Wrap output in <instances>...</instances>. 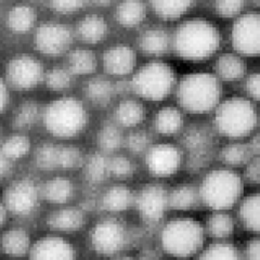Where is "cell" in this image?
<instances>
[{
	"label": "cell",
	"instance_id": "6da1fadb",
	"mask_svg": "<svg viewBox=\"0 0 260 260\" xmlns=\"http://www.w3.org/2000/svg\"><path fill=\"white\" fill-rule=\"evenodd\" d=\"M220 45V34L213 23L204 19L184 21L174 36L175 50L182 59L202 61L213 55Z\"/></svg>",
	"mask_w": 260,
	"mask_h": 260
},
{
	"label": "cell",
	"instance_id": "7a4b0ae2",
	"mask_svg": "<svg viewBox=\"0 0 260 260\" xmlns=\"http://www.w3.org/2000/svg\"><path fill=\"white\" fill-rule=\"evenodd\" d=\"M178 101L189 112L205 113L216 108L221 96L219 78L210 73L185 75L178 86Z\"/></svg>",
	"mask_w": 260,
	"mask_h": 260
},
{
	"label": "cell",
	"instance_id": "3957f363",
	"mask_svg": "<svg viewBox=\"0 0 260 260\" xmlns=\"http://www.w3.org/2000/svg\"><path fill=\"white\" fill-rule=\"evenodd\" d=\"M88 120L84 104L72 96H64L49 103L44 113L47 130L55 137L71 138L83 130Z\"/></svg>",
	"mask_w": 260,
	"mask_h": 260
},
{
	"label": "cell",
	"instance_id": "277c9868",
	"mask_svg": "<svg viewBox=\"0 0 260 260\" xmlns=\"http://www.w3.org/2000/svg\"><path fill=\"white\" fill-rule=\"evenodd\" d=\"M160 242L168 255L182 259L189 258L201 250L204 243V229L193 219H175L164 226Z\"/></svg>",
	"mask_w": 260,
	"mask_h": 260
},
{
	"label": "cell",
	"instance_id": "5b68a950",
	"mask_svg": "<svg viewBox=\"0 0 260 260\" xmlns=\"http://www.w3.org/2000/svg\"><path fill=\"white\" fill-rule=\"evenodd\" d=\"M257 111L249 100L233 96L218 105L215 126L219 134L229 138L249 135L257 126Z\"/></svg>",
	"mask_w": 260,
	"mask_h": 260
},
{
	"label": "cell",
	"instance_id": "8992f818",
	"mask_svg": "<svg viewBox=\"0 0 260 260\" xmlns=\"http://www.w3.org/2000/svg\"><path fill=\"white\" fill-rule=\"evenodd\" d=\"M241 177L229 169H216L207 174L199 190L204 204L217 211L231 208L241 198Z\"/></svg>",
	"mask_w": 260,
	"mask_h": 260
},
{
	"label": "cell",
	"instance_id": "52a82bcc",
	"mask_svg": "<svg viewBox=\"0 0 260 260\" xmlns=\"http://www.w3.org/2000/svg\"><path fill=\"white\" fill-rule=\"evenodd\" d=\"M175 83V73L168 64L152 61L136 73L130 87L143 99L160 101L172 92Z\"/></svg>",
	"mask_w": 260,
	"mask_h": 260
},
{
	"label": "cell",
	"instance_id": "ba28073f",
	"mask_svg": "<svg viewBox=\"0 0 260 260\" xmlns=\"http://www.w3.org/2000/svg\"><path fill=\"white\" fill-rule=\"evenodd\" d=\"M90 243L96 253L107 256L115 255L123 250L127 244L126 226L116 219H105L93 226Z\"/></svg>",
	"mask_w": 260,
	"mask_h": 260
},
{
	"label": "cell",
	"instance_id": "9c48e42d",
	"mask_svg": "<svg viewBox=\"0 0 260 260\" xmlns=\"http://www.w3.org/2000/svg\"><path fill=\"white\" fill-rule=\"evenodd\" d=\"M233 48L240 54L257 56L260 50V16L256 12L241 15L231 31Z\"/></svg>",
	"mask_w": 260,
	"mask_h": 260
},
{
	"label": "cell",
	"instance_id": "30bf717a",
	"mask_svg": "<svg viewBox=\"0 0 260 260\" xmlns=\"http://www.w3.org/2000/svg\"><path fill=\"white\" fill-rule=\"evenodd\" d=\"M39 199V191L30 179H19L8 186L4 205L9 213L16 216H28L35 210Z\"/></svg>",
	"mask_w": 260,
	"mask_h": 260
},
{
	"label": "cell",
	"instance_id": "8fae6325",
	"mask_svg": "<svg viewBox=\"0 0 260 260\" xmlns=\"http://www.w3.org/2000/svg\"><path fill=\"white\" fill-rule=\"evenodd\" d=\"M7 80L14 89L29 90L43 79L44 71L40 62L30 55L13 58L7 67Z\"/></svg>",
	"mask_w": 260,
	"mask_h": 260
},
{
	"label": "cell",
	"instance_id": "7c38bea8",
	"mask_svg": "<svg viewBox=\"0 0 260 260\" xmlns=\"http://www.w3.org/2000/svg\"><path fill=\"white\" fill-rule=\"evenodd\" d=\"M73 40L71 29L64 24L48 22L38 27L34 43L38 51L46 55L56 56L70 48Z\"/></svg>",
	"mask_w": 260,
	"mask_h": 260
},
{
	"label": "cell",
	"instance_id": "4fadbf2b",
	"mask_svg": "<svg viewBox=\"0 0 260 260\" xmlns=\"http://www.w3.org/2000/svg\"><path fill=\"white\" fill-rule=\"evenodd\" d=\"M182 154L173 144H157L149 149L145 162L149 172L156 177H169L177 173L181 165Z\"/></svg>",
	"mask_w": 260,
	"mask_h": 260
},
{
	"label": "cell",
	"instance_id": "5bb4252c",
	"mask_svg": "<svg viewBox=\"0 0 260 260\" xmlns=\"http://www.w3.org/2000/svg\"><path fill=\"white\" fill-rule=\"evenodd\" d=\"M136 204L140 216L149 223L158 222L168 207V193L158 184H149L139 192Z\"/></svg>",
	"mask_w": 260,
	"mask_h": 260
},
{
	"label": "cell",
	"instance_id": "9a60e30c",
	"mask_svg": "<svg viewBox=\"0 0 260 260\" xmlns=\"http://www.w3.org/2000/svg\"><path fill=\"white\" fill-rule=\"evenodd\" d=\"M29 260H76L72 244L58 235H47L31 244Z\"/></svg>",
	"mask_w": 260,
	"mask_h": 260
},
{
	"label": "cell",
	"instance_id": "2e32d148",
	"mask_svg": "<svg viewBox=\"0 0 260 260\" xmlns=\"http://www.w3.org/2000/svg\"><path fill=\"white\" fill-rule=\"evenodd\" d=\"M137 56L133 48L126 45L111 47L103 55V67L109 74L127 75L136 67Z\"/></svg>",
	"mask_w": 260,
	"mask_h": 260
},
{
	"label": "cell",
	"instance_id": "e0dca14e",
	"mask_svg": "<svg viewBox=\"0 0 260 260\" xmlns=\"http://www.w3.org/2000/svg\"><path fill=\"white\" fill-rule=\"evenodd\" d=\"M31 244L28 232L22 228H11L0 237V250L12 260L28 256Z\"/></svg>",
	"mask_w": 260,
	"mask_h": 260
},
{
	"label": "cell",
	"instance_id": "ac0fdd59",
	"mask_svg": "<svg viewBox=\"0 0 260 260\" xmlns=\"http://www.w3.org/2000/svg\"><path fill=\"white\" fill-rule=\"evenodd\" d=\"M47 223L50 229L56 232H76L85 224V215L78 208L64 207L49 215Z\"/></svg>",
	"mask_w": 260,
	"mask_h": 260
},
{
	"label": "cell",
	"instance_id": "d6986e66",
	"mask_svg": "<svg viewBox=\"0 0 260 260\" xmlns=\"http://www.w3.org/2000/svg\"><path fill=\"white\" fill-rule=\"evenodd\" d=\"M211 137L206 129L195 127L190 129L184 137L185 146L192 152L193 162L202 166L207 160L208 150L210 148Z\"/></svg>",
	"mask_w": 260,
	"mask_h": 260
},
{
	"label": "cell",
	"instance_id": "ffe728a7",
	"mask_svg": "<svg viewBox=\"0 0 260 260\" xmlns=\"http://www.w3.org/2000/svg\"><path fill=\"white\" fill-rule=\"evenodd\" d=\"M79 38L88 44H96L108 34V24L100 15L89 14L84 16L77 24Z\"/></svg>",
	"mask_w": 260,
	"mask_h": 260
},
{
	"label": "cell",
	"instance_id": "44dd1931",
	"mask_svg": "<svg viewBox=\"0 0 260 260\" xmlns=\"http://www.w3.org/2000/svg\"><path fill=\"white\" fill-rule=\"evenodd\" d=\"M74 195V185L67 178L55 177L48 180L43 188V197L49 203L62 205Z\"/></svg>",
	"mask_w": 260,
	"mask_h": 260
},
{
	"label": "cell",
	"instance_id": "7402d4cb",
	"mask_svg": "<svg viewBox=\"0 0 260 260\" xmlns=\"http://www.w3.org/2000/svg\"><path fill=\"white\" fill-rule=\"evenodd\" d=\"M218 77L225 81H234L242 78L246 72V64L239 55L225 53L219 56L216 65Z\"/></svg>",
	"mask_w": 260,
	"mask_h": 260
},
{
	"label": "cell",
	"instance_id": "603a6c76",
	"mask_svg": "<svg viewBox=\"0 0 260 260\" xmlns=\"http://www.w3.org/2000/svg\"><path fill=\"white\" fill-rule=\"evenodd\" d=\"M170 38L168 32L160 28H151L145 30L139 39L141 50L150 55H161L169 48Z\"/></svg>",
	"mask_w": 260,
	"mask_h": 260
},
{
	"label": "cell",
	"instance_id": "cb8c5ba5",
	"mask_svg": "<svg viewBox=\"0 0 260 260\" xmlns=\"http://www.w3.org/2000/svg\"><path fill=\"white\" fill-rule=\"evenodd\" d=\"M200 201L199 190L190 184H181L168 193V207L176 210H189Z\"/></svg>",
	"mask_w": 260,
	"mask_h": 260
},
{
	"label": "cell",
	"instance_id": "d4e9b609",
	"mask_svg": "<svg viewBox=\"0 0 260 260\" xmlns=\"http://www.w3.org/2000/svg\"><path fill=\"white\" fill-rule=\"evenodd\" d=\"M134 202V195L127 186L115 185L110 188L102 199L103 207L113 213H119L130 207Z\"/></svg>",
	"mask_w": 260,
	"mask_h": 260
},
{
	"label": "cell",
	"instance_id": "484cf974",
	"mask_svg": "<svg viewBox=\"0 0 260 260\" xmlns=\"http://www.w3.org/2000/svg\"><path fill=\"white\" fill-rule=\"evenodd\" d=\"M182 124V114L174 107H166L159 110L154 120L157 133L166 136L177 134L181 129Z\"/></svg>",
	"mask_w": 260,
	"mask_h": 260
},
{
	"label": "cell",
	"instance_id": "4316f807",
	"mask_svg": "<svg viewBox=\"0 0 260 260\" xmlns=\"http://www.w3.org/2000/svg\"><path fill=\"white\" fill-rule=\"evenodd\" d=\"M116 119L125 127H135L144 119L145 110L143 105L135 100L121 101L116 109Z\"/></svg>",
	"mask_w": 260,
	"mask_h": 260
},
{
	"label": "cell",
	"instance_id": "83f0119b",
	"mask_svg": "<svg viewBox=\"0 0 260 260\" xmlns=\"http://www.w3.org/2000/svg\"><path fill=\"white\" fill-rule=\"evenodd\" d=\"M146 9L141 2H124L119 4L116 10V19L125 27H134L145 18Z\"/></svg>",
	"mask_w": 260,
	"mask_h": 260
},
{
	"label": "cell",
	"instance_id": "f1b7e54d",
	"mask_svg": "<svg viewBox=\"0 0 260 260\" xmlns=\"http://www.w3.org/2000/svg\"><path fill=\"white\" fill-rule=\"evenodd\" d=\"M96 68V58L92 51L87 49H77L69 55V72L71 74H91Z\"/></svg>",
	"mask_w": 260,
	"mask_h": 260
},
{
	"label": "cell",
	"instance_id": "f546056e",
	"mask_svg": "<svg viewBox=\"0 0 260 260\" xmlns=\"http://www.w3.org/2000/svg\"><path fill=\"white\" fill-rule=\"evenodd\" d=\"M36 20V13L29 6H16L12 8V10L8 15V24L9 27L15 32H26Z\"/></svg>",
	"mask_w": 260,
	"mask_h": 260
},
{
	"label": "cell",
	"instance_id": "4dcf8cb0",
	"mask_svg": "<svg viewBox=\"0 0 260 260\" xmlns=\"http://www.w3.org/2000/svg\"><path fill=\"white\" fill-rule=\"evenodd\" d=\"M114 86L111 81L102 77H95L88 81L86 86V95L96 105H107L114 94Z\"/></svg>",
	"mask_w": 260,
	"mask_h": 260
},
{
	"label": "cell",
	"instance_id": "1f68e13d",
	"mask_svg": "<svg viewBox=\"0 0 260 260\" xmlns=\"http://www.w3.org/2000/svg\"><path fill=\"white\" fill-rule=\"evenodd\" d=\"M259 194H250L243 201L240 208V216L243 224L251 232L259 231Z\"/></svg>",
	"mask_w": 260,
	"mask_h": 260
},
{
	"label": "cell",
	"instance_id": "d6a6232c",
	"mask_svg": "<svg viewBox=\"0 0 260 260\" xmlns=\"http://www.w3.org/2000/svg\"><path fill=\"white\" fill-rule=\"evenodd\" d=\"M253 156L254 154L251 153L248 144L243 143L229 144L220 152V159L230 166L247 165Z\"/></svg>",
	"mask_w": 260,
	"mask_h": 260
},
{
	"label": "cell",
	"instance_id": "836d02e7",
	"mask_svg": "<svg viewBox=\"0 0 260 260\" xmlns=\"http://www.w3.org/2000/svg\"><path fill=\"white\" fill-rule=\"evenodd\" d=\"M234 229L233 219L223 211H217L213 214L207 221L208 233L216 239H225L230 237Z\"/></svg>",
	"mask_w": 260,
	"mask_h": 260
},
{
	"label": "cell",
	"instance_id": "e575fe53",
	"mask_svg": "<svg viewBox=\"0 0 260 260\" xmlns=\"http://www.w3.org/2000/svg\"><path fill=\"white\" fill-rule=\"evenodd\" d=\"M192 2H152L151 7L159 18L176 20L182 16L192 7Z\"/></svg>",
	"mask_w": 260,
	"mask_h": 260
},
{
	"label": "cell",
	"instance_id": "d590c367",
	"mask_svg": "<svg viewBox=\"0 0 260 260\" xmlns=\"http://www.w3.org/2000/svg\"><path fill=\"white\" fill-rule=\"evenodd\" d=\"M85 174L90 182L99 183L107 178L109 174V159L101 154H93L89 156L85 164Z\"/></svg>",
	"mask_w": 260,
	"mask_h": 260
},
{
	"label": "cell",
	"instance_id": "8d00e7d4",
	"mask_svg": "<svg viewBox=\"0 0 260 260\" xmlns=\"http://www.w3.org/2000/svg\"><path fill=\"white\" fill-rule=\"evenodd\" d=\"M30 149V141L27 137L16 135L12 136L4 142L2 146V152L5 156L14 160L25 156Z\"/></svg>",
	"mask_w": 260,
	"mask_h": 260
},
{
	"label": "cell",
	"instance_id": "74e56055",
	"mask_svg": "<svg viewBox=\"0 0 260 260\" xmlns=\"http://www.w3.org/2000/svg\"><path fill=\"white\" fill-rule=\"evenodd\" d=\"M39 116L38 104L32 101L22 103L16 110L13 125L18 129H28L34 126Z\"/></svg>",
	"mask_w": 260,
	"mask_h": 260
},
{
	"label": "cell",
	"instance_id": "f35d334b",
	"mask_svg": "<svg viewBox=\"0 0 260 260\" xmlns=\"http://www.w3.org/2000/svg\"><path fill=\"white\" fill-rule=\"evenodd\" d=\"M199 260H240V255L231 244L215 243L203 251Z\"/></svg>",
	"mask_w": 260,
	"mask_h": 260
},
{
	"label": "cell",
	"instance_id": "ab89813d",
	"mask_svg": "<svg viewBox=\"0 0 260 260\" xmlns=\"http://www.w3.org/2000/svg\"><path fill=\"white\" fill-rule=\"evenodd\" d=\"M123 142V136H121L119 129L114 125H105L101 128L98 135V143L99 146L107 152H112L117 150Z\"/></svg>",
	"mask_w": 260,
	"mask_h": 260
},
{
	"label": "cell",
	"instance_id": "60d3db41",
	"mask_svg": "<svg viewBox=\"0 0 260 260\" xmlns=\"http://www.w3.org/2000/svg\"><path fill=\"white\" fill-rule=\"evenodd\" d=\"M59 146L53 144H44L36 152V164L39 168L51 170L58 168Z\"/></svg>",
	"mask_w": 260,
	"mask_h": 260
},
{
	"label": "cell",
	"instance_id": "b9f144b4",
	"mask_svg": "<svg viewBox=\"0 0 260 260\" xmlns=\"http://www.w3.org/2000/svg\"><path fill=\"white\" fill-rule=\"evenodd\" d=\"M83 154L75 146H59L58 168H76L83 164Z\"/></svg>",
	"mask_w": 260,
	"mask_h": 260
},
{
	"label": "cell",
	"instance_id": "7bdbcfd3",
	"mask_svg": "<svg viewBox=\"0 0 260 260\" xmlns=\"http://www.w3.org/2000/svg\"><path fill=\"white\" fill-rule=\"evenodd\" d=\"M45 80L47 86L50 88L51 90L62 91L71 85L72 76L68 70L54 68L47 73L45 76Z\"/></svg>",
	"mask_w": 260,
	"mask_h": 260
},
{
	"label": "cell",
	"instance_id": "ee69618b",
	"mask_svg": "<svg viewBox=\"0 0 260 260\" xmlns=\"http://www.w3.org/2000/svg\"><path fill=\"white\" fill-rule=\"evenodd\" d=\"M134 164L126 156H115L109 159V174L115 178H128L134 174Z\"/></svg>",
	"mask_w": 260,
	"mask_h": 260
},
{
	"label": "cell",
	"instance_id": "f6af8a7d",
	"mask_svg": "<svg viewBox=\"0 0 260 260\" xmlns=\"http://www.w3.org/2000/svg\"><path fill=\"white\" fill-rule=\"evenodd\" d=\"M150 136L144 132H136L130 134L127 139L128 149L134 153H141L148 150L150 145Z\"/></svg>",
	"mask_w": 260,
	"mask_h": 260
},
{
	"label": "cell",
	"instance_id": "bcb514c9",
	"mask_svg": "<svg viewBox=\"0 0 260 260\" xmlns=\"http://www.w3.org/2000/svg\"><path fill=\"white\" fill-rule=\"evenodd\" d=\"M216 11L223 18H233L237 16L244 8L243 2H217Z\"/></svg>",
	"mask_w": 260,
	"mask_h": 260
},
{
	"label": "cell",
	"instance_id": "7dc6e473",
	"mask_svg": "<svg viewBox=\"0 0 260 260\" xmlns=\"http://www.w3.org/2000/svg\"><path fill=\"white\" fill-rule=\"evenodd\" d=\"M84 2H52L50 4L52 9L61 13L76 12L84 7Z\"/></svg>",
	"mask_w": 260,
	"mask_h": 260
},
{
	"label": "cell",
	"instance_id": "c3c4849f",
	"mask_svg": "<svg viewBox=\"0 0 260 260\" xmlns=\"http://www.w3.org/2000/svg\"><path fill=\"white\" fill-rule=\"evenodd\" d=\"M246 91L251 99L258 101L260 93V77L258 73L251 74L246 80Z\"/></svg>",
	"mask_w": 260,
	"mask_h": 260
},
{
	"label": "cell",
	"instance_id": "681fc988",
	"mask_svg": "<svg viewBox=\"0 0 260 260\" xmlns=\"http://www.w3.org/2000/svg\"><path fill=\"white\" fill-rule=\"evenodd\" d=\"M260 170H259V158L258 156H255L251 158L247 164L246 168V178L247 180L251 183H258L260 178Z\"/></svg>",
	"mask_w": 260,
	"mask_h": 260
},
{
	"label": "cell",
	"instance_id": "f907efd6",
	"mask_svg": "<svg viewBox=\"0 0 260 260\" xmlns=\"http://www.w3.org/2000/svg\"><path fill=\"white\" fill-rule=\"evenodd\" d=\"M12 172V160L0 152V181L5 180Z\"/></svg>",
	"mask_w": 260,
	"mask_h": 260
},
{
	"label": "cell",
	"instance_id": "816d5d0a",
	"mask_svg": "<svg viewBox=\"0 0 260 260\" xmlns=\"http://www.w3.org/2000/svg\"><path fill=\"white\" fill-rule=\"evenodd\" d=\"M246 257L247 260H260V246L258 239L251 240L248 243L246 248Z\"/></svg>",
	"mask_w": 260,
	"mask_h": 260
},
{
	"label": "cell",
	"instance_id": "f5cc1de1",
	"mask_svg": "<svg viewBox=\"0 0 260 260\" xmlns=\"http://www.w3.org/2000/svg\"><path fill=\"white\" fill-rule=\"evenodd\" d=\"M9 101V92H8V87L5 81L0 78V113H2Z\"/></svg>",
	"mask_w": 260,
	"mask_h": 260
},
{
	"label": "cell",
	"instance_id": "db71d44e",
	"mask_svg": "<svg viewBox=\"0 0 260 260\" xmlns=\"http://www.w3.org/2000/svg\"><path fill=\"white\" fill-rule=\"evenodd\" d=\"M248 146H249V149H250V151H251V153L254 154L255 156H258V154H259V136L257 135V136H255L253 139H251V141H250V143L248 144Z\"/></svg>",
	"mask_w": 260,
	"mask_h": 260
},
{
	"label": "cell",
	"instance_id": "11a10c76",
	"mask_svg": "<svg viewBox=\"0 0 260 260\" xmlns=\"http://www.w3.org/2000/svg\"><path fill=\"white\" fill-rule=\"evenodd\" d=\"M7 215H8V211L4 205L3 202H0V230H2V228L5 225L6 220H7Z\"/></svg>",
	"mask_w": 260,
	"mask_h": 260
},
{
	"label": "cell",
	"instance_id": "9f6ffc18",
	"mask_svg": "<svg viewBox=\"0 0 260 260\" xmlns=\"http://www.w3.org/2000/svg\"><path fill=\"white\" fill-rule=\"evenodd\" d=\"M113 260H135V259H132V258H128V257H120V258H115Z\"/></svg>",
	"mask_w": 260,
	"mask_h": 260
}]
</instances>
